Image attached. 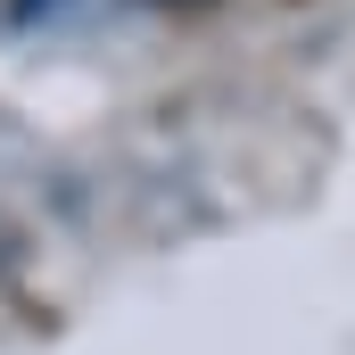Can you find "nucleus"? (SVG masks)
<instances>
[{
    "label": "nucleus",
    "mask_w": 355,
    "mask_h": 355,
    "mask_svg": "<svg viewBox=\"0 0 355 355\" xmlns=\"http://www.w3.org/2000/svg\"><path fill=\"white\" fill-rule=\"evenodd\" d=\"M58 0H17V25H33V17H50Z\"/></svg>",
    "instance_id": "nucleus-1"
},
{
    "label": "nucleus",
    "mask_w": 355,
    "mask_h": 355,
    "mask_svg": "<svg viewBox=\"0 0 355 355\" xmlns=\"http://www.w3.org/2000/svg\"><path fill=\"white\" fill-rule=\"evenodd\" d=\"M149 8H207V0H149Z\"/></svg>",
    "instance_id": "nucleus-2"
}]
</instances>
